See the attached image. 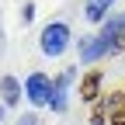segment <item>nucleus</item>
I'll return each mask as SVG.
<instances>
[{"label": "nucleus", "instance_id": "nucleus-4", "mask_svg": "<svg viewBox=\"0 0 125 125\" xmlns=\"http://www.w3.org/2000/svg\"><path fill=\"white\" fill-rule=\"evenodd\" d=\"M108 52H111V45L101 38V31H97V35L80 38V62H97V59L108 56Z\"/></svg>", "mask_w": 125, "mask_h": 125}, {"label": "nucleus", "instance_id": "nucleus-13", "mask_svg": "<svg viewBox=\"0 0 125 125\" xmlns=\"http://www.w3.org/2000/svg\"><path fill=\"white\" fill-rule=\"evenodd\" d=\"M4 111H7V104H0V122H4Z\"/></svg>", "mask_w": 125, "mask_h": 125}, {"label": "nucleus", "instance_id": "nucleus-1", "mask_svg": "<svg viewBox=\"0 0 125 125\" xmlns=\"http://www.w3.org/2000/svg\"><path fill=\"white\" fill-rule=\"evenodd\" d=\"M70 24H62V21H52V24H45L42 28V35H38V45H42V56H49V59H59L62 52L70 49Z\"/></svg>", "mask_w": 125, "mask_h": 125}, {"label": "nucleus", "instance_id": "nucleus-10", "mask_svg": "<svg viewBox=\"0 0 125 125\" xmlns=\"http://www.w3.org/2000/svg\"><path fill=\"white\" fill-rule=\"evenodd\" d=\"M90 125H104V111H101V108H97V111L90 115Z\"/></svg>", "mask_w": 125, "mask_h": 125}, {"label": "nucleus", "instance_id": "nucleus-11", "mask_svg": "<svg viewBox=\"0 0 125 125\" xmlns=\"http://www.w3.org/2000/svg\"><path fill=\"white\" fill-rule=\"evenodd\" d=\"M111 125H125V108H118V111H115V118H111Z\"/></svg>", "mask_w": 125, "mask_h": 125}, {"label": "nucleus", "instance_id": "nucleus-8", "mask_svg": "<svg viewBox=\"0 0 125 125\" xmlns=\"http://www.w3.org/2000/svg\"><path fill=\"white\" fill-rule=\"evenodd\" d=\"M97 90H101V73H87L83 76V87H80V97L83 101H94Z\"/></svg>", "mask_w": 125, "mask_h": 125}, {"label": "nucleus", "instance_id": "nucleus-2", "mask_svg": "<svg viewBox=\"0 0 125 125\" xmlns=\"http://www.w3.org/2000/svg\"><path fill=\"white\" fill-rule=\"evenodd\" d=\"M24 94H28V104L42 111V108H52V80L45 73H31L24 80Z\"/></svg>", "mask_w": 125, "mask_h": 125}, {"label": "nucleus", "instance_id": "nucleus-5", "mask_svg": "<svg viewBox=\"0 0 125 125\" xmlns=\"http://www.w3.org/2000/svg\"><path fill=\"white\" fill-rule=\"evenodd\" d=\"M73 80H76V70L73 66L62 70L56 80H52V111H66V90H70Z\"/></svg>", "mask_w": 125, "mask_h": 125}, {"label": "nucleus", "instance_id": "nucleus-9", "mask_svg": "<svg viewBox=\"0 0 125 125\" xmlns=\"http://www.w3.org/2000/svg\"><path fill=\"white\" fill-rule=\"evenodd\" d=\"M21 18H24V21H31V18H35V4H24V10H21Z\"/></svg>", "mask_w": 125, "mask_h": 125}, {"label": "nucleus", "instance_id": "nucleus-12", "mask_svg": "<svg viewBox=\"0 0 125 125\" xmlns=\"http://www.w3.org/2000/svg\"><path fill=\"white\" fill-rule=\"evenodd\" d=\"M18 125H38V118L35 115H24V118H18Z\"/></svg>", "mask_w": 125, "mask_h": 125}, {"label": "nucleus", "instance_id": "nucleus-6", "mask_svg": "<svg viewBox=\"0 0 125 125\" xmlns=\"http://www.w3.org/2000/svg\"><path fill=\"white\" fill-rule=\"evenodd\" d=\"M21 94H24V83L21 80H14V76H4V80H0V97H4L7 108H18Z\"/></svg>", "mask_w": 125, "mask_h": 125}, {"label": "nucleus", "instance_id": "nucleus-7", "mask_svg": "<svg viewBox=\"0 0 125 125\" xmlns=\"http://www.w3.org/2000/svg\"><path fill=\"white\" fill-rule=\"evenodd\" d=\"M111 7H115V0H87L83 14H87L90 24H101V21L108 18V10H111Z\"/></svg>", "mask_w": 125, "mask_h": 125}, {"label": "nucleus", "instance_id": "nucleus-3", "mask_svg": "<svg viewBox=\"0 0 125 125\" xmlns=\"http://www.w3.org/2000/svg\"><path fill=\"white\" fill-rule=\"evenodd\" d=\"M101 38L111 45V52H122V49H125V10H122V14H111V18L104 21Z\"/></svg>", "mask_w": 125, "mask_h": 125}]
</instances>
